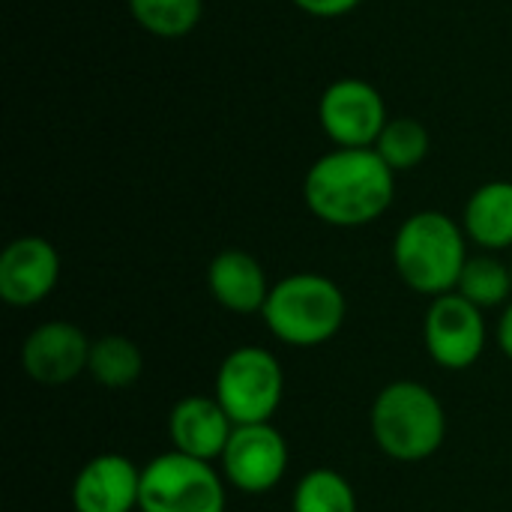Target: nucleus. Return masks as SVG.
Segmentation results:
<instances>
[{"mask_svg": "<svg viewBox=\"0 0 512 512\" xmlns=\"http://www.w3.org/2000/svg\"><path fill=\"white\" fill-rule=\"evenodd\" d=\"M396 201V171L375 147H333L303 177L306 210L333 228L378 222Z\"/></svg>", "mask_w": 512, "mask_h": 512, "instance_id": "obj_1", "label": "nucleus"}, {"mask_svg": "<svg viewBox=\"0 0 512 512\" xmlns=\"http://www.w3.org/2000/svg\"><path fill=\"white\" fill-rule=\"evenodd\" d=\"M468 258V234L462 222L441 210L411 213L393 237V267L399 279L414 294L432 300L459 288Z\"/></svg>", "mask_w": 512, "mask_h": 512, "instance_id": "obj_2", "label": "nucleus"}, {"mask_svg": "<svg viewBox=\"0 0 512 512\" xmlns=\"http://www.w3.org/2000/svg\"><path fill=\"white\" fill-rule=\"evenodd\" d=\"M369 426L378 450L405 465L432 459L447 438L444 405L420 381L387 384L372 402Z\"/></svg>", "mask_w": 512, "mask_h": 512, "instance_id": "obj_3", "label": "nucleus"}, {"mask_svg": "<svg viewBox=\"0 0 512 512\" xmlns=\"http://www.w3.org/2000/svg\"><path fill=\"white\" fill-rule=\"evenodd\" d=\"M261 315L279 342L291 348H318L342 330L348 300L330 276L291 273L270 288Z\"/></svg>", "mask_w": 512, "mask_h": 512, "instance_id": "obj_4", "label": "nucleus"}, {"mask_svg": "<svg viewBox=\"0 0 512 512\" xmlns=\"http://www.w3.org/2000/svg\"><path fill=\"white\" fill-rule=\"evenodd\" d=\"M213 396L234 420V426L270 423L285 396L282 363L267 348L240 345L222 360Z\"/></svg>", "mask_w": 512, "mask_h": 512, "instance_id": "obj_5", "label": "nucleus"}, {"mask_svg": "<svg viewBox=\"0 0 512 512\" xmlns=\"http://www.w3.org/2000/svg\"><path fill=\"white\" fill-rule=\"evenodd\" d=\"M225 480L213 462L162 453L141 468V512H225Z\"/></svg>", "mask_w": 512, "mask_h": 512, "instance_id": "obj_6", "label": "nucleus"}, {"mask_svg": "<svg viewBox=\"0 0 512 512\" xmlns=\"http://www.w3.org/2000/svg\"><path fill=\"white\" fill-rule=\"evenodd\" d=\"M321 132L333 147H375L390 123L384 93L366 78H336L318 99Z\"/></svg>", "mask_w": 512, "mask_h": 512, "instance_id": "obj_7", "label": "nucleus"}, {"mask_svg": "<svg viewBox=\"0 0 512 512\" xmlns=\"http://www.w3.org/2000/svg\"><path fill=\"white\" fill-rule=\"evenodd\" d=\"M423 342L429 357L450 372L471 369L486 351L483 309L465 300L459 291L435 297L423 318Z\"/></svg>", "mask_w": 512, "mask_h": 512, "instance_id": "obj_8", "label": "nucleus"}, {"mask_svg": "<svg viewBox=\"0 0 512 512\" xmlns=\"http://www.w3.org/2000/svg\"><path fill=\"white\" fill-rule=\"evenodd\" d=\"M225 480L243 495L273 492L288 471V441L273 423L234 426V435L222 453Z\"/></svg>", "mask_w": 512, "mask_h": 512, "instance_id": "obj_9", "label": "nucleus"}, {"mask_svg": "<svg viewBox=\"0 0 512 512\" xmlns=\"http://www.w3.org/2000/svg\"><path fill=\"white\" fill-rule=\"evenodd\" d=\"M60 282V255L45 237H15L0 255V297L6 306H39Z\"/></svg>", "mask_w": 512, "mask_h": 512, "instance_id": "obj_10", "label": "nucleus"}, {"mask_svg": "<svg viewBox=\"0 0 512 512\" xmlns=\"http://www.w3.org/2000/svg\"><path fill=\"white\" fill-rule=\"evenodd\" d=\"M93 342L81 327L69 321H45L39 324L21 345L24 372L45 387H60L87 372Z\"/></svg>", "mask_w": 512, "mask_h": 512, "instance_id": "obj_11", "label": "nucleus"}, {"mask_svg": "<svg viewBox=\"0 0 512 512\" xmlns=\"http://www.w3.org/2000/svg\"><path fill=\"white\" fill-rule=\"evenodd\" d=\"M72 507L75 512H135L141 507V468L120 453L93 456L75 474Z\"/></svg>", "mask_w": 512, "mask_h": 512, "instance_id": "obj_12", "label": "nucleus"}, {"mask_svg": "<svg viewBox=\"0 0 512 512\" xmlns=\"http://www.w3.org/2000/svg\"><path fill=\"white\" fill-rule=\"evenodd\" d=\"M168 435L177 453L201 462H216L222 459L234 435V420L225 414L216 396H186L174 405L168 417Z\"/></svg>", "mask_w": 512, "mask_h": 512, "instance_id": "obj_13", "label": "nucleus"}, {"mask_svg": "<svg viewBox=\"0 0 512 512\" xmlns=\"http://www.w3.org/2000/svg\"><path fill=\"white\" fill-rule=\"evenodd\" d=\"M207 288L222 309L234 315H255L264 312L273 285L255 255L246 249H222L207 267Z\"/></svg>", "mask_w": 512, "mask_h": 512, "instance_id": "obj_14", "label": "nucleus"}, {"mask_svg": "<svg viewBox=\"0 0 512 512\" xmlns=\"http://www.w3.org/2000/svg\"><path fill=\"white\" fill-rule=\"evenodd\" d=\"M462 228L483 252L512 249V180H489L477 186L465 201Z\"/></svg>", "mask_w": 512, "mask_h": 512, "instance_id": "obj_15", "label": "nucleus"}, {"mask_svg": "<svg viewBox=\"0 0 512 512\" xmlns=\"http://www.w3.org/2000/svg\"><path fill=\"white\" fill-rule=\"evenodd\" d=\"M141 372H144V354L132 339L114 333L93 342L87 375L105 390H126L141 378Z\"/></svg>", "mask_w": 512, "mask_h": 512, "instance_id": "obj_16", "label": "nucleus"}, {"mask_svg": "<svg viewBox=\"0 0 512 512\" xmlns=\"http://www.w3.org/2000/svg\"><path fill=\"white\" fill-rule=\"evenodd\" d=\"M132 21L156 39L189 36L204 15V0H126Z\"/></svg>", "mask_w": 512, "mask_h": 512, "instance_id": "obj_17", "label": "nucleus"}, {"mask_svg": "<svg viewBox=\"0 0 512 512\" xmlns=\"http://www.w3.org/2000/svg\"><path fill=\"white\" fill-rule=\"evenodd\" d=\"M465 300H471L480 309H495L510 303L512 294V273L510 264H504L501 258H495V252H483V255H471L459 288H456Z\"/></svg>", "mask_w": 512, "mask_h": 512, "instance_id": "obj_18", "label": "nucleus"}, {"mask_svg": "<svg viewBox=\"0 0 512 512\" xmlns=\"http://www.w3.org/2000/svg\"><path fill=\"white\" fill-rule=\"evenodd\" d=\"M432 150V135L417 117H390L381 138L375 141V153L399 174L414 171L426 162Z\"/></svg>", "mask_w": 512, "mask_h": 512, "instance_id": "obj_19", "label": "nucleus"}, {"mask_svg": "<svg viewBox=\"0 0 512 512\" xmlns=\"http://www.w3.org/2000/svg\"><path fill=\"white\" fill-rule=\"evenodd\" d=\"M294 512H357L354 486L333 468H315L294 489Z\"/></svg>", "mask_w": 512, "mask_h": 512, "instance_id": "obj_20", "label": "nucleus"}, {"mask_svg": "<svg viewBox=\"0 0 512 512\" xmlns=\"http://www.w3.org/2000/svg\"><path fill=\"white\" fill-rule=\"evenodd\" d=\"M291 3L312 18H342L354 12L363 0H291Z\"/></svg>", "mask_w": 512, "mask_h": 512, "instance_id": "obj_21", "label": "nucleus"}, {"mask_svg": "<svg viewBox=\"0 0 512 512\" xmlns=\"http://www.w3.org/2000/svg\"><path fill=\"white\" fill-rule=\"evenodd\" d=\"M498 345H501V351L512 360V300L504 306V315L498 321Z\"/></svg>", "mask_w": 512, "mask_h": 512, "instance_id": "obj_22", "label": "nucleus"}, {"mask_svg": "<svg viewBox=\"0 0 512 512\" xmlns=\"http://www.w3.org/2000/svg\"><path fill=\"white\" fill-rule=\"evenodd\" d=\"M510 273H512V261H510Z\"/></svg>", "mask_w": 512, "mask_h": 512, "instance_id": "obj_23", "label": "nucleus"}]
</instances>
